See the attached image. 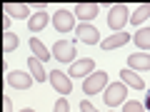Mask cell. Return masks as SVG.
I'll use <instances>...</instances> for the list:
<instances>
[{
	"mask_svg": "<svg viewBox=\"0 0 150 112\" xmlns=\"http://www.w3.org/2000/svg\"><path fill=\"white\" fill-rule=\"evenodd\" d=\"M128 5H112L110 8V15H108V27L110 30H115V32H120L123 30V25L128 22Z\"/></svg>",
	"mask_w": 150,
	"mask_h": 112,
	"instance_id": "6da1fadb",
	"label": "cell"
},
{
	"mask_svg": "<svg viewBox=\"0 0 150 112\" xmlns=\"http://www.w3.org/2000/svg\"><path fill=\"white\" fill-rule=\"evenodd\" d=\"M53 55L60 62H73L75 60V43H70V40H58V43L53 45Z\"/></svg>",
	"mask_w": 150,
	"mask_h": 112,
	"instance_id": "7a4b0ae2",
	"label": "cell"
},
{
	"mask_svg": "<svg viewBox=\"0 0 150 112\" xmlns=\"http://www.w3.org/2000/svg\"><path fill=\"white\" fill-rule=\"evenodd\" d=\"M103 97H105L108 107H115V105H120V102H125V82H112V85L103 92Z\"/></svg>",
	"mask_w": 150,
	"mask_h": 112,
	"instance_id": "3957f363",
	"label": "cell"
},
{
	"mask_svg": "<svg viewBox=\"0 0 150 112\" xmlns=\"http://www.w3.org/2000/svg\"><path fill=\"white\" fill-rule=\"evenodd\" d=\"M105 85H108V75L105 72H93L90 77H85V82H83V92H85V95H95V92H103Z\"/></svg>",
	"mask_w": 150,
	"mask_h": 112,
	"instance_id": "277c9868",
	"label": "cell"
},
{
	"mask_svg": "<svg viewBox=\"0 0 150 112\" xmlns=\"http://www.w3.org/2000/svg\"><path fill=\"white\" fill-rule=\"evenodd\" d=\"M53 27L58 32H70L75 27V18H73V13L70 10H58L53 15Z\"/></svg>",
	"mask_w": 150,
	"mask_h": 112,
	"instance_id": "5b68a950",
	"label": "cell"
},
{
	"mask_svg": "<svg viewBox=\"0 0 150 112\" xmlns=\"http://www.w3.org/2000/svg\"><path fill=\"white\" fill-rule=\"evenodd\" d=\"M50 82H53V87L60 92V95H70L73 92V85H70V77L65 72H60V70H50Z\"/></svg>",
	"mask_w": 150,
	"mask_h": 112,
	"instance_id": "8992f818",
	"label": "cell"
},
{
	"mask_svg": "<svg viewBox=\"0 0 150 112\" xmlns=\"http://www.w3.org/2000/svg\"><path fill=\"white\" fill-rule=\"evenodd\" d=\"M75 35H78V40H83V43H88V45H98V43H100L98 27H93L90 22H83V25H78V27H75Z\"/></svg>",
	"mask_w": 150,
	"mask_h": 112,
	"instance_id": "52a82bcc",
	"label": "cell"
},
{
	"mask_svg": "<svg viewBox=\"0 0 150 112\" xmlns=\"http://www.w3.org/2000/svg\"><path fill=\"white\" fill-rule=\"evenodd\" d=\"M8 82H10V87H15V90H30L33 75L20 72V70H10V72H8Z\"/></svg>",
	"mask_w": 150,
	"mask_h": 112,
	"instance_id": "ba28073f",
	"label": "cell"
},
{
	"mask_svg": "<svg viewBox=\"0 0 150 112\" xmlns=\"http://www.w3.org/2000/svg\"><path fill=\"white\" fill-rule=\"evenodd\" d=\"M93 70H95V60H93V57L78 60V62H73V65H70V75H73V77H85L88 72L93 75Z\"/></svg>",
	"mask_w": 150,
	"mask_h": 112,
	"instance_id": "9c48e42d",
	"label": "cell"
},
{
	"mask_svg": "<svg viewBox=\"0 0 150 112\" xmlns=\"http://www.w3.org/2000/svg\"><path fill=\"white\" fill-rule=\"evenodd\" d=\"M128 40H130L128 32H115V35H110L108 40H103L100 48H103V50H118V48H123Z\"/></svg>",
	"mask_w": 150,
	"mask_h": 112,
	"instance_id": "30bf717a",
	"label": "cell"
},
{
	"mask_svg": "<svg viewBox=\"0 0 150 112\" xmlns=\"http://www.w3.org/2000/svg\"><path fill=\"white\" fill-rule=\"evenodd\" d=\"M128 67L133 70H150V55L148 52H135L128 57Z\"/></svg>",
	"mask_w": 150,
	"mask_h": 112,
	"instance_id": "8fae6325",
	"label": "cell"
},
{
	"mask_svg": "<svg viewBox=\"0 0 150 112\" xmlns=\"http://www.w3.org/2000/svg\"><path fill=\"white\" fill-rule=\"evenodd\" d=\"M28 65H30V72H33V80L35 82H45L48 80V72L43 70V62L38 57H28Z\"/></svg>",
	"mask_w": 150,
	"mask_h": 112,
	"instance_id": "7c38bea8",
	"label": "cell"
},
{
	"mask_svg": "<svg viewBox=\"0 0 150 112\" xmlns=\"http://www.w3.org/2000/svg\"><path fill=\"white\" fill-rule=\"evenodd\" d=\"M30 50H33V57H38L40 62L50 60V52H48V48L43 45V40H38V37H30Z\"/></svg>",
	"mask_w": 150,
	"mask_h": 112,
	"instance_id": "4fadbf2b",
	"label": "cell"
},
{
	"mask_svg": "<svg viewBox=\"0 0 150 112\" xmlns=\"http://www.w3.org/2000/svg\"><path fill=\"white\" fill-rule=\"evenodd\" d=\"M48 20H50L48 13H43V10H40V13H33V15H30V22H28V27H30V32H40L45 25H48Z\"/></svg>",
	"mask_w": 150,
	"mask_h": 112,
	"instance_id": "5bb4252c",
	"label": "cell"
},
{
	"mask_svg": "<svg viewBox=\"0 0 150 112\" xmlns=\"http://www.w3.org/2000/svg\"><path fill=\"white\" fill-rule=\"evenodd\" d=\"M75 13H78L83 20H93V18L98 15V5L95 3H78V5H75Z\"/></svg>",
	"mask_w": 150,
	"mask_h": 112,
	"instance_id": "9a60e30c",
	"label": "cell"
},
{
	"mask_svg": "<svg viewBox=\"0 0 150 112\" xmlns=\"http://www.w3.org/2000/svg\"><path fill=\"white\" fill-rule=\"evenodd\" d=\"M120 77H123V82H125V85L135 87V90H143V87H145L143 77H140V75H135V72H130V67H128V70H123V72H120Z\"/></svg>",
	"mask_w": 150,
	"mask_h": 112,
	"instance_id": "2e32d148",
	"label": "cell"
},
{
	"mask_svg": "<svg viewBox=\"0 0 150 112\" xmlns=\"http://www.w3.org/2000/svg\"><path fill=\"white\" fill-rule=\"evenodd\" d=\"M150 18V3H143V5L135 8V13L130 15V25H140L143 20H148Z\"/></svg>",
	"mask_w": 150,
	"mask_h": 112,
	"instance_id": "e0dca14e",
	"label": "cell"
},
{
	"mask_svg": "<svg viewBox=\"0 0 150 112\" xmlns=\"http://www.w3.org/2000/svg\"><path fill=\"white\" fill-rule=\"evenodd\" d=\"M133 43L138 45L140 50H150V27H140L133 35Z\"/></svg>",
	"mask_w": 150,
	"mask_h": 112,
	"instance_id": "ac0fdd59",
	"label": "cell"
},
{
	"mask_svg": "<svg viewBox=\"0 0 150 112\" xmlns=\"http://www.w3.org/2000/svg\"><path fill=\"white\" fill-rule=\"evenodd\" d=\"M5 13L13 18H25L30 13V5H23V3H8L5 5Z\"/></svg>",
	"mask_w": 150,
	"mask_h": 112,
	"instance_id": "d6986e66",
	"label": "cell"
},
{
	"mask_svg": "<svg viewBox=\"0 0 150 112\" xmlns=\"http://www.w3.org/2000/svg\"><path fill=\"white\" fill-rule=\"evenodd\" d=\"M18 43H20V40H18L15 32H5V43H3V50H5V52H13V50L18 48Z\"/></svg>",
	"mask_w": 150,
	"mask_h": 112,
	"instance_id": "ffe728a7",
	"label": "cell"
},
{
	"mask_svg": "<svg viewBox=\"0 0 150 112\" xmlns=\"http://www.w3.org/2000/svg\"><path fill=\"white\" fill-rule=\"evenodd\" d=\"M123 112H145V107H143V102H138V100H130V102H125Z\"/></svg>",
	"mask_w": 150,
	"mask_h": 112,
	"instance_id": "44dd1931",
	"label": "cell"
},
{
	"mask_svg": "<svg viewBox=\"0 0 150 112\" xmlns=\"http://www.w3.org/2000/svg\"><path fill=\"white\" fill-rule=\"evenodd\" d=\"M70 110V105H68V100L65 97H60L58 102H55V112H68Z\"/></svg>",
	"mask_w": 150,
	"mask_h": 112,
	"instance_id": "7402d4cb",
	"label": "cell"
},
{
	"mask_svg": "<svg viewBox=\"0 0 150 112\" xmlns=\"http://www.w3.org/2000/svg\"><path fill=\"white\" fill-rule=\"evenodd\" d=\"M80 110H83V112H98V110H95V107H93L88 100H83V102H80Z\"/></svg>",
	"mask_w": 150,
	"mask_h": 112,
	"instance_id": "603a6c76",
	"label": "cell"
},
{
	"mask_svg": "<svg viewBox=\"0 0 150 112\" xmlns=\"http://www.w3.org/2000/svg\"><path fill=\"white\" fill-rule=\"evenodd\" d=\"M3 105H5V112H13V105H10V97H3Z\"/></svg>",
	"mask_w": 150,
	"mask_h": 112,
	"instance_id": "cb8c5ba5",
	"label": "cell"
},
{
	"mask_svg": "<svg viewBox=\"0 0 150 112\" xmlns=\"http://www.w3.org/2000/svg\"><path fill=\"white\" fill-rule=\"evenodd\" d=\"M145 107H148V110H150V92H148V100H145Z\"/></svg>",
	"mask_w": 150,
	"mask_h": 112,
	"instance_id": "d4e9b609",
	"label": "cell"
},
{
	"mask_svg": "<svg viewBox=\"0 0 150 112\" xmlns=\"http://www.w3.org/2000/svg\"><path fill=\"white\" fill-rule=\"evenodd\" d=\"M23 112H35V110H30V107H25V110H23Z\"/></svg>",
	"mask_w": 150,
	"mask_h": 112,
	"instance_id": "484cf974",
	"label": "cell"
}]
</instances>
